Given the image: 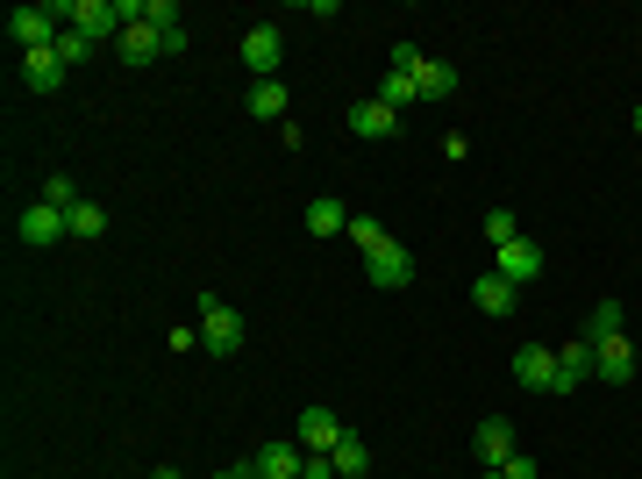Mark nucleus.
I'll return each instance as SVG.
<instances>
[{
  "label": "nucleus",
  "mask_w": 642,
  "mask_h": 479,
  "mask_svg": "<svg viewBox=\"0 0 642 479\" xmlns=\"http://www.w3.org/2000/svg\"><path fill=\"white\" fill-rule=\"evenodd\" d=\"M201 343L214 358H236L243 351V316L222 301V294H201Z\"/></svg>",
  "instance_id": "1"
},
{
  "label": "nucleus",
  "mask_w": 642,
  "mask_h": 479,
  "mask_svg": "<svg viewBox=\"0 0 642 479\" xmlns=\"http://www.w3.org/2000/svg\"><path fill=\"white\" fill-rule=\"evenodd\" d=\"M14 236H22L29 251H51V244H65V236H72V215H65V207H51V201H29L22 222H14Z\"/></svg>",
  "instance_id": "2"
},
{
  "label": "nucleus",
  "mask_w": 642,
  "mask_h": 479,
  "mask_svg": "<svg viewBox=\"0 0 642 479\" xmlns=\"http://www.w3.org/2000/svg\"><path fill=\"white\" fill-rule=\"evenodd\" d=\"M57 22H65V8H14L8 14V36L22 43V51H51V43L65 36Z\"/></svg>",
  "instance_id": "3"
},
{
  "label": "nucleus",
  "mask_w": 642,
  "mask_h": 479,
  "mask_svg": "<svg viewBox=\"0 0 642 479\" xmlns=\"http://www.w3.org/2000/svg\"><path fill=\"white\" fill-rule=\"evenodd\" d=\"M586 380H600V358H592V343H586V337H571V343L557 351V386H549V394L564 401V394H578Z\"/></svg>",
  "instance_id": "4"
},
{
  "label": "nucleus",
  "mask_w": 642,
  "mask_h": 479,
  "mask_svg": "<svg viewBox=\"0 0 642 479\" xmlns=\"http://www.w3.org/2000/svg\"><path fill=\"white\" fill-rule=\"evenodd\" d=\"M65 8V22L79 29L86 43H100V36H121V14H115V0H57Z\"/></svg>",
  "instance_id": "5"
},
{
  "label": "nucleus",
  "mask_w": 642,
  "mask_h": 479,
  "mask_svg": "<svg viewBox=\"0 0 642 479\" xmlns=\"http://www.w3.org/2000/svg\"><path fill=\"white\" fill-rule=\"evenodd\" d=\"M471 451H479V466H485V472H500L514 451H522V444H514V423H507V415H485L479 437H471Z\"/></svg>",
  "instance_id": "6"
},
{
  "label": "nucleus",
  "mask_w": 642,
  "mask_h": 479,
  "mask_svg": "<svg viewBox=\"0 0 642 479\" xmlns=\"http://www.w3.org/2000/svg\"><path fill=\"white\" fill-rule=\"evenodd\" d=\"M279 57H286V36L271 22H257V29H243V65L257 72V79H271L279 72Z\"/></svg>",
  "instance_id": "7"
},
{
  "label": "nucleus",
  "mask_w": 642,
  "mask_h": 479,
  "mask_svg": "<svg viewBox=\"0 0 642 479\" xmlns=\"http://www.w3.org/2000/svg\"><path fill=\"white\" fill-rule=\"evenodd\" d=\"M364 273H372V287H378V294L415 287V258H407V244H386L378 258H364Z\"/></svg>",
  "instance_id": "8"
},
{
  "label": "nucleus",
  "mask_w": 642,
  "mask_h": 479,
  "mask_svg": "<svg viewBox=\"0 0 642 479\" xmlns=\"http://www.w3.org/2000/svg\"><path fill=\"white\" fill-rule=\"evenodd\" d=\"M65 79H72V65L57 57V43H51V51H22V86H29V94H57Z\"/></svg>",
  "instance_id": "9"
},
{
  "label": "nucleus",
  "mask_w": 642,
  "mask_h": 479,
  "mask_svg": "<svg viewBox=\"0 0 642 479\" xmlns=\"http://www.w3.org/2000/svg\"><path fill=\"white\" fill-rule=\"evenodd\" d=\"M592 358H600V380L607 386H629L635 380V343H629V329H621V337H600V343H592Z\"/></svg>",
  "instance_id": "10"
},
{
  "label": "nucleus",
  "mask_w": 642,
  "mask_h": 479,
  "mask_svg": "<svg viewBox=\"0 0 642 479\" xmlns=\"http://www.w3.org/2000/svg\"><path fill=\"white\" fill-rule=\"evenodd\" d=\"M514 380H522L528 394H549V386H557V351H543V343H522V351H514Z\"/></svg>",
  "instance_id": "11"
},
{
  "label": "nucleus",
  "mask_w": 642,
  "mask_h": 479,
  "mask_svg": "<svg viewBox=\"0 0 642 479\" xmlns=\"http://www.w3.org/2000/svg\"><path fill=\"white\" fill-rule=\"evenodd\" d=\"M493 273H500V279H514V287H528V279H543V251H535L528 236H514V244H500Z\"/></svg>",
  "instance_id": "12"
},
{
  "label": "nucleus",
  "mask_w": 642,
  "mask_h": 479,
  "mask_svg": "<svg viewBox=\"0 0 642 479\" xmlns=\"http://www.w3.org/2000/svg\"><path fill=\"white\" fill-rule=\"evenodd\" d=\"M300 466H308V451H300V444H286V437H271L265 451L250 458L257 479H300Z\"/></svg>",
  "instance_id": "13"
},
{
  "label": "nucleus",
  "mask_w": 642,
  "mask_h": 479,
  "mask_svg": "<svg viewBox=\"0 0 642 479\" xmlns=\"http://www.w3.org/2000/svg\"><path fill=\"white\" fill-rule=\"evenodd\" d=\"M350 429L335 423V408H300V451H335Z\"/></svg>",
  "instance_id": "14"
},
{
  "label": "nucleus",
  "mask_w": 642,
  "mask_h": 479,
  "mask_svg": "<svg viewBox=\"0 0 642 479\" xmlns=\"http://www.w3.org/2000/svg\"><path fill=\"white\" fill-rule=\"evenodd\" d=\"M115 51H121V65H150V57H164V36H158L150 22H129V29L115 36Z\"/></svg>",
  "instance_id": "15"
},
{
  "label": "nucleus",
  "mask_w": 642,
  "mask_h": 479,
  "mask_svg": "<svg viewBox=\"0 0 642 479\" xmlns=\"http://www.w3.org/2000/svg\"><path fill=\"white\" fill-rule=\"evenodd\" d=\"M471 301L485 308V316H514V301H522V287L500 273H479V287H471Z\"/></svg>",
  "instance_id": "16"
},
{
  "label": "nucleus",
  "mask_w": 642,
  "mask_h": 479,
  "mask_svg": "<svg viewBox=\"0 0 642 479\" xmlns=\"http://www.w3.org/2000/svg\"><path fill=\"white\" fill-rule=\"evenodd\" d=\"M350 230V207L335 201V193H314L308 201V236H343Z\"/></svg>",
  "instance_id": "17"
},
{
  "label": "nucleus",
  "mask_w": 642,
  "mask_h": 479,
  "mask_svg": "<svg viewBox=\"0 0 642 479\" xmlns=\"http://www.w3.org/2000/svg\"><path fill=\"white\" fill-rule=\"evenodd\" d=\"M350 129H357V137H393V129H400V115L372 94V100H357V108H350Z\"/></svg>",
  "instance_id": "18"
},
{
  "label": "nucleus",
  "mask_w": 642,
  "mask_h": 479,
  "mask_svg": "<svg viewBox=\"0 0 642 479\" xmlns=\"http://www.w3.org/2000/svg\"><path fill=\"white\" fill-rule=\"evenodd\" d=\"M415 86H421V100H450V94H457V65L421 57V65H415Z\"/></svg>",
  "instance_id": "19"
},
{
  "label": "nucleus",
  "mask_w": 642,
  "mask_h": 479,
  "mask_svg": "<svg viewBox=\"0 0 642 479\" xmlns=\"http://www.w3.org/2000/svg\"><path fill=\"white\" fill-rule=\"evenodd\" d=\"M378 100H386L393 115H407L421 100V86H415V72H386V79H378Z\"/></svg>",
  "instance_id": "20"
},
{
  "label": "nucleus",
  "mask_w": 642,
  "mask_h": 479,
  "mask_svg": "<svg viewBox=\"0 0 642 479\" xmlns=\"http://www.w3.org/2000/svg\"><path fill=\"white\" fill-rule=\"evenodd\" d=\"M343 236L364 251V258H378V251L393 244V236H386V222H372V215H350V230H343Z\"/></svg>",
  "instance_id": "21"
},
{
  "label": "nucleus",
  "mask_w": 642,
  "mask_h": 479,
  "mask_svg": "<svg viewBox=\"0 0 642 479\" xmlns=\"http://www.w3.org/2000/svg\"><path fill=\"white\" fill-rule=\"evenodd\" d=\"M250 115H265V123H286V86H279V79H257V86H250Z\"/></svg>",
  "instance_id": "22"
},
{
  "label": "nucleus",
  "mask_w": 642,
  "mask_h": 479,
  "mask_svg": "<svg viewBox=\"0 0 642 479\" xmlns=\"http://www.w3.org/2000/svg\"><path fill=\"white\" fill-rule=\"evenodd\" d=\"M329 458H335V479H364V472H372V451H364L357 437H343Z\"/></svg>",
  "instance_id": "23"
},
{
  "label": "nucleus",
  "mask_w": 642,
  "mask_h": 479,
  "mask_svg": "<svg viewBox=\"0 0 642 479\" xmlns=\"http://www.w3.org/2000/svg\"><path fill=\"white\" fill-rule=\"evenodd\" d=\"M621 322H629V308H621V301H600V308H592V322H586V343L621 337Z\"/></svg>",
  "instance_id": "24"
},
{
  "label": "nucleus",
  "mask_w": 642,
  "mask_h": 479,
  "mask_svg": "<svg viewBox=\"0 0 642 479\" xmlns=\"http://www.w3.org/2000/svg\"><path fill=\"white\" fill-rule=\"evenodd\" d=\"M72 236H86V244L107 236V207L100 201H79V207H72Z\"/></svg>",
  "instance_id": "25"
},
{
  "label": "nucleus",
  "mask_w": 642,
  "mask_h": 479,
  "mask_svg": "<svg viewBox=\"0 0 642 479\" xmlns=\"http://www.w3.org/2000/svg\"><path fill=\"white\" fill-rule=\"evenodd\" d=\"M514 236H522V222H514V207H485V244H514Z\"/></svg>",
  "instance_id": "26"
},
{
  "label": "nucleus",
  "mask_w": 642,
  "mask_h": 479,
  "mask_svg": "<svg viewBox=\"0 0 642 479\" xmlns=\"http://www.w3.org/2000/svg\"><path fill=\"white\" fill-rule=\"evenodd\" d=\"M143 22L164 36V29H186V14H179V0H143Z\"/></svg>",
  "instance_id": "27"
},
{
  "label": "nucleus",
  "mask_w": 642,
  "mask_h": 479,
  "mask_svg": "<svg viewBox=\"0 0 642 479\" xmlns=\"http://www.w3.org/2000/svg\"><path fill=\"white\" fill-rule=\"evenodd\" d=\"M43 201H51V207H65V215H72V207H79V201H86V193H79V187H72V179H65V172H51V179H43Z\"/></svg>",
  "instance_id": "28"
},
{
  "label": "nucleus",
  "mask_w": 642,
  "mask_h": 479,
  "mask_svg": "<svg viewBox=\"0 0 642 479\" xmlns=\"http://www.w3.org/2000/svg\"><path fill=\"white\" fill-rule=\"evenodd\" d=\"M86 51H94V43H86V36H79V29H65V36H57V57H65V65H72V72H79V65H86Z\"/></svg>",
  "instance_id": "29"
},
{
  "label": "nucleus",
  "mask_w": 642,
  "mask_h": 479,
  "mask_svg": "<svg viewBox=\"0 0 642 479\" xmlns=\"http://www.w3.org/2000/svg\"><path fill=\"white\" fill-rule=\"evenodd\" d=\"M500 479H535V458H528V451H514L507 466H500Z\"/></svg>",
  "instance_id": "30"
},
{
  "label": "nucleus",
  "mask_w": 642,
  "mask_h": 479,
  "mask_svg": "<svg viewBox=\"0 0 642 479\" xmlns=\"http://www.w3.org/2000/svg\"><path fill=\"white\" fill-rule=\"evenodd\" d=\"M207 479H257L250 466H222V472H207Z\"/></svg>",
  "instance_id": "31"
},
{
  "label": "nucleus",
  "mask_w": 642,
  "mask_h": 479,
  "mask_svg": "<svg viewBox=\"0 0 642 479\" xmlns=\"http://www.w3.org/2000/svg\"><path fill=\"white\" fill-rule=\"evenodd\" d=\"M150 479H179V472H172V466H158V472H150Z\"/></svg>",
  "instance_id": "32"
},
{
  "label": "nucleus",
  "mask_w": 642,
  "mask_h": 479,
  "mask_svg": "<svg viewBox=\"0 0 642 479\" xmlns=\"http://www.w3.org/2000/svg\"><path fill=\"white\" fill-rule=\"evenodd\" d=\"M635 137H642V100H635Z\"/></svg>",
  "instance_id": "33"
},
{
  "label": "nucleus",
  "mask_w": 642,
  "mask_h": 479,
  "mask_svg": "<svg viewBox=\"0 0 642 479\" xmlns=\"http://www.w3.org/2000/svg\"><path fill=\"white\" fill-rule=\"evenodd\" d=\"M479 479H500V472H479Z\"/></svg>",
  "instance_id": "34"
},
{
  "label": "nucleus",
  "mask_w": 642,
  "mask_h": 479,
  "mask_svg": "<svg viewBox=\"0 0 642 479\" xmlns=\"http://www.w3.org/2000/svg\"><path fill=\"white\" fill-rule=\"evenodd\" d=\"M300 479H308V472H300Z\"/></svg>",
  "instance_id": "35"
}]
</instances>
